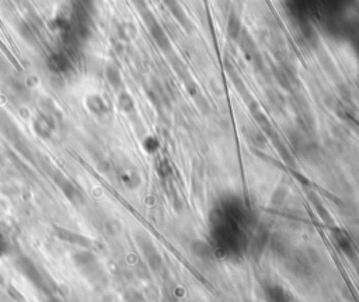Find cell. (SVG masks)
<instances>
[{
	"mask_svg": "<svg viewBox=\"0 0 359 302\" xmlns=\"http://www.w3.org/2000/svg\"><path fill=\"white\" fill-rule=\"evenodd\" d=\"M333 238H334V240H336L337 246H338V248H340L345 255L351 256V253H352V250H353L352 243L349 242V239H348L341 231L336 229V231L333 232Z\"/></svg>",
	"mask_w": 359,
	"mask_h": 302,
	"instance_id": "cell-1",
	"label": "cell"
}]
</instances>
